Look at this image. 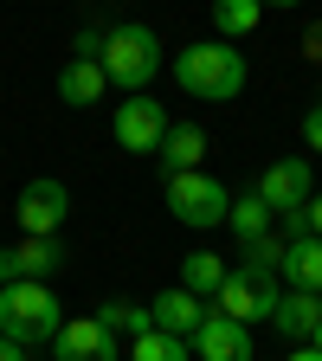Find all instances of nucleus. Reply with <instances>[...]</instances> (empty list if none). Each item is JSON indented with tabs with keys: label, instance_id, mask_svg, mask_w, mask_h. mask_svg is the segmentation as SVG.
Masks as SVG:
<instances>
[{
	"label": "nucleus",
	"instance_id": "f257e3e1",
	"mask_svg": "<svg viewBox=\"0 0 322 361\" xmlns=\"http://www.w3.org/2000/svg\"><path fill=\"white\" fill-rule=\"evenodd\" d=\"M174 84L200 104H225L245 90V52L233 39H194L174 52Z\"/></svg>",
	"mask_w": 322,
	"mask_h": 361
},
{
	"label": "nucleus",
	"instance_id": "f03ea898",
	"mask_svg": "<svg viewBox=\"0 0 322 361\" xmlns=\"http://www.w3.org/2000/svg\"><path fill=\"white\" fill-rule=\"evenodd\" d=\"M65 323V303L52 297V284H39V278H13L7 290H0V336L20 342V348H39V342H52Z\"/></svg>",
	"mask_w": 322,
	"mask_h": 361
},
{
	"label": "nucleus",
	"instance_id": "7ed1b4c3",
	"mask_svg": "<svg viewBox=\"0 0 322 361\" xmlns=\"http://www.w3.org/2000/svg\"><path fill=\"white\" fill-rule=\"evenodd\" d=\"M97 65H104V78H110L116 90H129V97H135V90H149V78L161 71V39H155V26H142V20L110 26Z\"/></svg>",
	"mask_w": 322,
	"mask_h": 361
},
{
	"label": "nucleus",
	"instance_id": "20e7f679",
	"mask_svg": "<svg viewBox=\"0 0 322 361\" xmlns=\"http://www.w3.org/2000/svg\"><path fill=\"white\" fill-rule=\"evenodd\" d=\"M161 200H168V213H174L180 226H194V233H213V226H225V207H233V194H225V180H213L206 168L168 174Z\"/></svg>",
	"mask_w": 322,
	"mask_h": 361
},
{
	"label": "nucleus",
	"instance_id": "39448f33",
	"mask_svg": "<svg viewBox=\"0 0 322 361\" xmlns=\"http://www.w3.org/2000/svg\"><path fill=\"white\" fill-rule=\"evenodd\" d=\"M278 271H252V264H233L225 271V284L213 290V310L219 316H233V323H271V310H278Z\"/></svg>",
	"mask_w": 322,
	"mask_h": 361
},
{
	"label": "nucleus",
	"instance_id": "423d86ee",
	"mask_svg": "<svg viewBox=\"0 0 322 361\" xmlns=\"http://www.w3.org/2000/svg\"><path fill=\"white\" fill-rule=\"evenodd\" d=\"M52 361H123V336L104 329V316H65L52 336Z\"/></svg>",
	"mask_w": 322,
	"mask_h": 361
},
{
	"label": "nucleus",
	"instance_id": "0eeeda50",
	"mask_svg": "<svg viewBox=\"0 0 322 361\" xmlns=\"http://www.w3.org/2000/svg\"><path fill=\"white\" fill-rule=\"evenodd\" d=\"M116 142L129 149V155H155L161 149V135H168V110L149 97V90H135V97H123L116 104Z\"/></svg>",
	"mask_w": 322,
	"mask_h": 361
},
{
	"label": "nucleus",
	"instance_id": "6e6552de",
	"mask_svg": "<svg viewBox=\"0 0 322 361\" xmlns=\"http://www.w3.org/2000/svg\"><path fill=\"white\" fill-rule=\"evenodd\" d=\"M13 213H20V233H39V239H52L58 226H65V213H71V194H65V180L39 174V180H26V188H20Z\"/></svg>",
	"mask_w": 322,
	"mask_h": 361
},
{
	"label": "nucleus",
	"instance_id": "1a4fd4ad",
	"mask_svg": "<svg viewBox=\"0 0 322 361\" xmlns=\"http://www.w3.org/2000/svg\"><path fill=\"white\" fill-rule=\"evenodd\" d=\"M271 213H303L309 207V194H316V180H309V161L303 155H290V161H271L264 174H258V188H252Z\"/></svg>",
	"mask_w": 322,
	"mask_h": 361
},
{
	"label": "nucleus",
	"instance_id": "9d476101",
	"mask_svg": "<svg viewBox=\"0 0 322 361\" xmlns=\"http://www.w3.org/2000/svg\"><path fill=\"white\" fill-rule=\"evenodd\" d=\"M187 348L200 361H252V329L233 323V316H219V310H206V323L187 336Z\"/></svg>",
	"mask_w": 322,
	"mask_h": 361
},
{
	"label": "nucleus",
	"instance_id": "9b49d317",
	"mask_svg": "<svg viewBox=\"0 0 322 361\" xmlns=\"http://www.w3.org/2000/svg\"><path fill=\"white\" fill-rule=\"evenodd\" d=\"M316 323H322V297L316 290H284L278 310H271V329L284 342H316Z\"/></svg>",
	"mask_w": 322,
	"mask_h": 361
},
{
	"label": "nucleus",
	"instance_id": "f8f14e48",
	"mask_svg": "<svg viewBox=\"0 0 322 361\" xmlns=\"http://www.w3.org/2000/svg\"><path fill=\"white\" fill-rule=\"evenodd\" d=\"M149 316H155V329H161V336H180V342H187V336L206 323V303H200L194 290H180V284H174V290H161V297L149 303Z\"/></svg>",
	"mask_w": 322,
	"mask_h": 361
},
{
	"label": "nucleus",
	"instance_id": "ddd939ff",
	"mask_svg": "<svg viewBox=\"0 0 322 361\" xmlns=\"http://www.w3.org/2000/svg\"><path fill=\"white\" fill-rule=\"evenodd\" d=\"M155 161H161L168 174H187V168H206V129H200V123H168V135H161Z\"/></svg>",
	"mask_w": 322,
	"mask_h": 361
},
{
	"label": "nucleus",
	"instance_id": "4468645a",
	"mask_svg": "<svg viewBox=\"0 0 322 361\" xmlns=\"http://www.w3.org/2000/svg\"><path fill=\"white\" fill-rule=\"evenodd\" d=\"M278 278H284L290 290H316V297H322V239H316V233H303V239L284 245Z\"/></svg>",
	"mask_w": 322,
	"mask_h": 361
},
{
	"label": "nucleus",
	"instance_id": "2eb2a0df",
	"mask_svg": "<svg viewBox=\"0 0 322 361\" xmlns=\"http://www.w3.org/2000/svg\"><path fill=\"white\" fill-rule=\"evenodd\" d=\"M58 264H65V245H58V233H52V239L26 233V239L7 252V271H13V278H39V284H45V271H58Z\"/></svg>",
	"mask_w": 322,
	"mask_h": 361
},
{
	"label": "nucleus",
	"instance_id": "dca6fc26",
	"mask_svg": "<svg viewBox=\"0 0 322 361\" xmlns=\"http://www.w3.org/2000/svg\"><path fill=\"white\" fill-rule=\"evenodd\" d=\"M104 65L97 59H71L65 71H58V97L71 104V110H90V104H104Z\"/></svg>",
	"mask_w": 322,
	"mask_h": 361
},
{
	"label": "nucleus",
	"instance_id": "f3484780",
	"mask_svg": "<svg viewBox=\"0 0 322 361\" xmlns=\"http://www.w3.org/2000/svg\"><path fill=\"white\" fill-rule=\"evenodd\" d=\"M225 271H233V264H225L219 252H187V258H180V290H194L200 303H213V290L225 284Z\"/></svg>",
	"mask_w": 322,
	"mask_h": 361
},
{
	"label": "nucleus",
	"instance_id": "a211bd4d",
	"mask_svg": "<svg viewBox=\"0 0 322 361\" xmlns=\"http://www.w3.org/2000/svg\"><path fill=\"white\" fill-rule=\"evenodd\" d=\"M271 219H278V213H271L258 194H239L233 207H225V226H233V233H239V245H252V239H264L271 233Z\"/></svg>",
	"mask_w": 322,
	"mask_h": 361
},
{
	"label": "nucleus",
	"instance_id": "6ab92c4d",
	"mask_svg": "<svg viewBox=\"0 0 322 361\" xmlns=\"http://www.w3.org/2000/svg\"><path fill=\"white\" fill-rule=\"evenodd\" d=\"M123 361H194V348L180 342V336H161V329H142L129 348H123Z\"/></svg>",
	"mask_w": 322,
	"mask_h": 361
},
{
	"label": "nucleus",
	"instance_id": "aec40b11",
	"mask_svg": "<svg viewBox=\"0 0 322 361\" xmlns=\"http://www.w3.org/2000/svg\"><path fill=\"white\" fill-rule=\"evenodd\" d=\"M258 13H264V0H213V26H219V39H245V32H258Z\"/></svg>",
	"mask_w": 322,
	"mask_h": 361
},
{
	"label": "nucleus",
	"instance_id": "412c9836",
	"mask_svg": "<svg viewBox=\"0 0 322 361\" xmlns=\"http://www.w3.org/2000/svg\"><path fill=\"white\" fill-rule=\"evenodd\" d=\"M97 316H104V329H110V336H129V342L142 336V329H155V316H149L142 303H129V297H110Z\"/></svg>",
	"mask_w": 322,
	"mask_h": 361
},
{
	"label": "nucleus",
	"instance_id": "4be33fe9",
	"mask_svg": "<svg viewBox=\"0 0 322 361\" xmlns=\"http://www.w3.org/2000/svg\"><path fill=\"white\" fill-rule=\"evenodd\" d=\"M303 142H309V155H322V104L303 110Z\"/></svg>",
	"mask_w": 322,
	"mask_h": 361
},
{
	"label": "nucleus",
	"instance_id": "5701e85b",
	"mask_svg": "<svg viewBox=\"0 0 322 361\" xmlns=\"http://www.w3.org/2000/svg\"><path fill=\"white\" fill-rule=\"evenodd\" d=\"M303 219H309V233L322 239V194H309V207H303Z\"/></svg>",
	"mask_w": 322,
	"mask_h": 361
},
{
	"label": "nucleus",
	"instance_id": "b1692460",
	"mask_svg": "<svg viewBox=\"0 0 322 361\" xmlns=\"http://www.w3.org/2000/svg\"><path fill=\"white\" fill-rule=\"evenodd\" d=\"M284 361H322V348H316V342H297V348H290Z\"/></svg>",
	"mask_w": 322,
	"mask_h": 361
},
{
	"label": "nucleus",
	"instance_id": "393cba45",
	"mask_svg": "<svg viewBox=\"0 0 322 361\" xmlns=\"http://www.w3.org/2000/svg\"><path fill=\"white\" fill-rule=\"evenodd\" d=\"M0 361H26V348H20V342H7V336H0Z\"/></svg>",
	"mask_w": 322,
	"mask_h": 361
},
{
	"label": "nucleus",
	"instance_id": "a878e982",
	"mask_svg": "<svg viewBox=\"0 0 322 361\" xmlns=\"http://www.w3.org/2000/svg\"><path fill=\"white\" fill-rule=\"evenodd\" d=\"M13 284V271H7V252H0V290H7Z\"/></svg>",
	"mask_w": 322,
	"mask_h": 361
},
{
	"label": "nucleus",
	"instance_id": "bb28decb",
	"mask_svg": "<svg viewBox=\"0 0 322 361\" xmlns=\"http://www.w3.org/2000/svg\"><path fill=\"white\" fill-rule=\"evenodd\" d=\"M316 348H322V323H316Z\"/></svg>",
	"mask_w": 322,
	"mask_h": 361
}]
</instances>
